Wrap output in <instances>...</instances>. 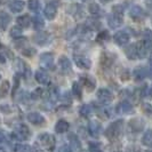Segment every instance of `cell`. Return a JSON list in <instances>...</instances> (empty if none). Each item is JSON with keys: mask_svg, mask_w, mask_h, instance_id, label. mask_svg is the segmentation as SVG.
I'll return each mask as SVG.
<instances>
[{"mask_svg": "<svg viewBox=\"0 0 152 152\" xmlns=\"http://www.w3.org/2000/svg\"><path fill=\"white\" fill-rule=\"evenodd\" d=\"M124 126H125V121L124 120H115V121L111 122L107 126L105 130H104V135L110 142H115L118 141L124 134Z\"/></svg>", "mask_w": 152, "mask_h": 152, "instance_id": "obj_1", "label": "cell"}, {"mask_svg": "<svg viewBox=\"0 0 152 152\" xmlns=\"http://www.w3.org/2000/svg\"><path fill=\"white\" fill-rule=\"evenodd\" d=\"M133 78L135 81H141L148 78V68L146 66H137L133 71Z\"/></svg>", "mask_w": 152, "mask_h": 152, "instance_id": "obj_19", "label": "cell"}, {"mask_svg": "<svg viewBox=\"0 0 152 152\" xmlns=\"http://www.w3.org/2000/svg\"><path fill=\"white\" fill-rule=\"evenodd\" d=\"M95 110H96V113L99 114L102 119H109V118H110V115H111L110 110H109L107 107H104V104H103L102 107H97Z\"/></svg>", "mask_w": 152, "mask_h": 152, "instance_id": "obj_31", "label": "cell"}, {"mask_svg": "<svg viewBox=\"0 0 152 152\" xmlns=\"http://www.w3.org/2000/svg\"><path fill=\"white\" fill-rule=\"evenodd\" d=\"M94 110H95V107L91 105V103L83 104L80 107V109H79V113H80V115L83 118H89L91 114H93V112H94Z\"/></svg>", "mask_w": 152, "mask_h": 152, "instance_id": "obj_22", "label": "cell"}, {"mask_svg": "<svg viewBox=\"0 0 152 152\" xmlns=\"http://www.w3.org/2000/svg\"><path fill=\"white\" fill-rule=\"evenodd\" d=\"M0 62H1V63H5V62H6V58H5V56H4L2 54H0Z\"/></svg>", "mask_w": 152, "mask_h": 152, "instance_id": "obj_54", "label": "cell"}, {"mask_svg": "<svg viewBox=\"0 0 152 152\" xmlns=\"http://www.w3.org/2000/svg\"><path fill=\"white\" fill-rule=\"evenodd\" d=\"M44 94V91L41 88H38L31 94V99H38L39 97H41V95Z\"/></svg>", "mask_w": 152, "mask_h": 152, "instance_id": "obj_45", "label": "cell"}, {"mask_svg": "<svg viewBox=\"0 0 152 152\" xmlns=\"http://www.w3.org/2000/svg\"><path fill=\"white\" fill-rule=\"evenodd\" d=\"M44 14H45L47 20H49V21L54 20L56 14H57V4H55V2L47 4L45 7V10H44Z\"/></svg>", "mask_w": 152, "mask_h": 152, "instance_id": "obj_17", "label": "cell"}, {"mask_svg": "<svg viewBox=\"0 0 152 152\" xmlns=\"http://www.w3.org/2000/svg\"><path fill=\"white\" fill-rule=\"evenodd\" d=\"M142 143L148 146V148H152V128L148 129L143 134L142 136Z\"/></svg>", "mask_w": 152, "mask_h": 152, "instance_id": "obj_30", "label": "cell"}, {"mask_svg": "<svg viewBox=\"0 0 152 152\" xmlns=\"http://www.w3.org/2000/svg\"><path fill=\"white\" fill-rule=\"evenodd\" d=\"M39 143L42 145L46 150L53 151L55 145H56V140H55V136H54V135L48 134V133H45V134H41V135L39 136Z\"/></svg>", "mask_w": 152, "mask_h": 152, "instance_id": "obj_3", "label": "cell"}, {"mask_svg": "<svg viewBox=\"0 0 152 152\" xmlns=\"http://www.w3.org/2000/svg\"><path fill=\"white\" fill-rule=\"evenodd\" d=\"M83 1H91V0H83Z\"/></svg>", "mask_w": 152, "mask_h": 152, "instance_id": "obj_58", "label": "cell"}, {"mask_svg": "<svg viewBox=\"0 0 152 152\" xmlns=\"http://www.w3.org/2000/svg\"><path fill=\"white\" fill-rule=\"evenodd\" d=\"M16 22H17V25L20 26V28H29V25L31 24V17L28 14L26 15H22V16H18L17 17V20H16Z\"/></svg>", "mask_w": 152, "mask_h": 152, "instance_id": "obj_28", "label": "cell"}, {"mask_svg": "<svg viewBox=\"0 0 152 152\" xmlns=\"http://www.w3.org/2000/svg\"><path fill=\"white\" fill-rule=\"evenodd\" d=\"M88 133L93 138H99L102 133H103V127H102V124L99 121H91L88 124Z\"/></svg>", "mask_w": 152, "mask_h": 152, "instance_id": "obj_6", "label": "cell"}, {"mask_svg": "<svg viewBox=\"0 0 152 152\" xmlns=\"http://www.w3.org/2000/svg\"><path fill=\"white\" fill-rule=\"evenodd\" d=\"M115 61V55L111 53H103L101 56V65L104 69H110Z\"/></svg>", "mask_w": 152, "mask_h": 152, "instance_id": "obj_16", "label": "cell"}, {"mask_svg": "<svg viewBox=\"0 0 152 152\" xmlns=\"http://www.w3.org/2000/svg\"><path fill=\"white\" fill-rule=\"evenodd\" d=\"M80 81H81V84L86 88L87 91H93L95 89V87H96V80H95V78L91 76H88V75L81 76Z\"/></svg>", "mask_w": 152, "mask_h": 152, "instance_id": "obj_15", "label": "cell"}, {"mask_svg": "<svg viewBox=\"0 0 152 152\" xmlns=\"http://www.w3.org/2000/svg\"><path fill=\"white\" fill-rule=\"evenodd\" d=\"M9 87H10V85H9V81H7V80H5L1 84V86H0V97H5L9 93Z\"/></svg>", "mask_w": 152, "mask_h": 152, "instance_id": "obj_35", "label": "cell"}, {"mask_svg": "<svg viewBox=\"0 0 152 152\" xmlns=\"http://www.w3.org/2000/svg\"><path fill=\"white\" fill-rule=\"evenodd\" d=\"M12 21V17L6 12H0V31H5Z\"/></svg>", "mask_w": 152, "mask_h": 152, "instance_id": "obj_26", "label": "cell"}, {"mask_svg": "<svg viewBox=\"0 0 152 152\" xmlns=\"http://www.w3.org/2000/svg\"><path fill=\"white\" fill-rule=\"evenodd\" d=\"M58 66L61 69V71L63 73L68 75L72 71V64H71V61L69 60L66 56H61L58 58Z\"/></svg>", "mask_w": 152, "mask_h": 152, "instance_id": "obj_18", "label": "cell"}, {"mask_svg": "<svg viewBox=\"0 0 152 152\" xmlns=\"http://www.w3.org/2000/svg\"><path fill=\"white\" fill-rule=\"evenodd\" d=\"M15 69L18 72H21V73H25L26 70H28V66H26V64L22 60L17 58V60H15Z\"/></svg>", "mask_w": 152, "mask_h": 152, "instance_id": "obj_33", "label": "cell"}, {"mask_svg": "<svg viewBox=\"0 0 152 152\" xmlns=\"http://www.w3.org/2000/svg\"><path fill=\"white\" fill-rule=\"evenodd\" d=\"M24 6H25V4L23 1H21V0H13V1H10L8 4V8L10 9V12H13L15 14L22 12L23 9H24Z\"/></svg>", "mask_w": 152, "mask_h": 152, "instance_id": "obj_24", "label": "cell"}, {"mask_svg": "<svg viewBox=\"0 0 152 152\" xmlns=\"http://www.w3.org/2000/svg\"><path fill=\"white\" fill-rule=\"evenodd\" d=\"M129 16L134 20V21H143L146 17V13L144 12V9L141 6H133L129 9Z\"/></svg>", "mask_w": 152, "mask_h": 152, "instance_id": "obj_10", "label": "cell"}, {"mask_svg": "<svg viewBox=\"0 0 152 152\" xmlns=\"http://www.w3.org/2000/svg\"><path fill=\"white\" fill-rule=\"evenodd\" d=\"M130 36L127 31H119L114 34L113 40L118 46H125L129 42Z\"/></svg>", "mask_w": 152, "mask_h": 152, "instance_id": "obj_13", "label": "cell"}, {"mask_svg": "<svg viewBox=\"0 0 152 152\" xmlns=\"http://www.w3.org/2000/svg\"><path fill=\"white\" fill-rule=\"evenodd\" d=\"M31 136V132L29 127L24 124H18L15 126V129L12 134V137L16 141H25Z\"/></svg>", "mask_w": 152, "mask_h": 152, "instance_id": "obj_2", "label": "cell"}, {"mask_svg": "<svg viewBox=\"0 0 152 152\" xmlns=\"http://www.w3.org/2000/svg\"><path fill=\"white\" fill-rule=\"evenodd\" d=\"M89 13H91V15H94L95 17H97L102 14V10H101V8L97 4H91V6H89Z\"/></svg>", "mask_w": 152, "mask_h": 152, "instance_id": "obj_36", "label": "cell"}, {"mask_svg": "<svg viewBox=\"0 0 152 152\" xmlns=\"http://www.w3.org/2000/svg\"><path fill=\"white\" fill-rule=\"evenodd\" d=\"M61 101L65 104V105H69V104L71 103V95L69 94L68 91H65V93L61 96Z\"/></svg>", "mask_w": 152, "mask_h": 152, "instance_id": "obj_44", "label": "cell"}, {"mask_svg": "<svg viewBox=\"0 0 152 152\" xmlns=\"http://www.w3.org/2000/svg\"><path fill=\"white\" fill-rule=\"evenodd\" d=\"M145 5L149 9H152V0H145Z\"/></svg>", "mask_w": 152, "mask_h": 152, "instance_id": "obj_52", "label": "cell"}, {"mask_svg": "<svg viewBox=\"0 0 152 152\" xmlns=\"http://www.w3.org/2000/svg\"><path fill=\"white\" fill-rule=\"evenodd\" d=\"M124 22V14H118V13H112L107 16V24L110 28L117 29L120 28Z\"/></svg>", "mask_w": 152, "mask_h": 152, "instance_id": "obj_7", "label": "cell"}, {"mask_svg": "<svg viewBox=\"0 0 152 152\" xmlns=\"http://www.w3.org/2000/svg\"><path fill=\"white\" fill-rule=\"evenodd\" d=\"M28 7H29V9H30L31 12L38 13L39 9H40V2H39V0H29Z\"/></svg>", "mask_w": 152, "mask_h": 152, "instance_id": "obj_34", "label": "cell"}, {"mask_svg": "<svg viewBox=\"0 0 152 152\" xmlns=\"http://www.w3.org/2000/svg\"><path fill=\"white\" fill-rule=\"evenodd\" d=\"M72 95H73L77 99H83V86L80 85V83L75 81V83L72 84Z\"/></svg>", "mask_w": 152, "mask_h": 152, "instance_id": "obj_27", "label": "cell"}, {"mask_svg": "<svg viewBox=\"0 0 152 152\" xmlns=\"http://www.w3.org/2000/svg\"><path fill=\"white\" fill-rule=\"evenodd\" d=\"M99 26H101V23L96 18H91V20L87 21V26L86 28H89L91 30H94V29H99Z\"/></svg>", "mask_w": 152, "mask_h": 152, "instance_id": "obj_39", "label": "cell"}, {"mask_svg": "<svg viewBox=\"0 0 152 152\" xmlns=\"http://www.w3.org/2000/svg\"><path fill=\"white\" fill-rule=\"evenodd\" d=\"M148 78H152V60H150V65L148 68Z\"/></svg>", "mask_w": 152, "mask_h": 152, "instance_id": "obj_51", "label": "cell"}, {"mask_svg": "<svg viewBox=\"0 0 152 152\" xmlns=\"http://www.w3.org/2000/svg\"><path fill=\"white\" fill-rule=\"evenodd\" d=\"M68 12L69 14H71V15L73 16V17H76V18H81L84 16V9H83V7L80 5H78V4L71 5L69 7Z\"/></svg>", "mask_w": 152, "mask_h": 152, "instance_id": "obj_20", "label": "cell"}, {"mask_svg": "<svg viewBox=\"0 0 152 152\" xmlns=\"http://www.w3.org/2000/svg\"><path fill=\"white\" fill-rule=\"evenodd\" d=\"M125 54H126L128 60H137L138 58V54H137L136 44H132V45L127 46L126 49H125Z\"/></svg>", "mask_w": 152, "mask_h": 152, "instance_id": "obj_21", "label": "cell"}, {"mask_svg": "<svg viewBox=\"0 0 152 152\" xmlns=\"http://www.w3.org/2000/svg\"><path fill=\"white\" fill-rule=\"evenodd\" d=\"M0 79H1V76H0Z\"/></svg>", "mask_w": 152, "mask_h": 152, "instance_id": "obj_60", "label": "cell"}, {"mask_svg": "<svg viewBox=\"0 0 152 152\" xmlns=\"http://www.w3.org/2000/svg\"><path fill=\"white\" fill-rule=\"evenodd\" d=\"M135 109L134 105L132 104V102L127 101V99H124L121 102H119L115 107V113L117 114H124V115H127V114L134 113Z\"/></svg>", "mask_w": 152, "mask_h": 152, "instance_id": "obj_4", "label": "cell"}, {"mask_svg": "<svg viewBox=\"0 0 152 152\" xmlns=\"http://www.w3.org/2000/svg\"><path fill=\"white\" fill-rule=\"evenodd\" d=\"M145 122L142 118H134L128 122V128H129L130 133H134V134H138L141 133L142 130L144 129Z\"/></svg>", "mask_w": 152, "mask_h": 152, "instance_id": "obj_5", "label": "cell"}, {"mask_svg": "<svg viewBox=\"0 0 152 152\" xmlns=\"http://www.w3.org/2000/svg\"><path fill=\"white\" fill-rule=\"evenodd\" d=\"M110 1H112V0H101V2H103V4H107Z\"/></svg>", "mask_w": 152, "mask_h": 152, "instance_id": "obj_56", "label": "cell"}, {"mask_svg": "<svg viewBox=\"0 0 152 152\" xmlns=\"http://www.w3.org/2000/svg\"><path fill=\"white\" fill-rule=\"evenodd\" d=\"M22 54L24 56H28V57H31L36 54V49L34 48H31V47H28V48H24L22 49Z\"/></svg>", "mask_w": 152, "mask_h": 152, "instance_id": "obj_43", "label": "cell"}, {"mask_svg": "<svg viewBox=\"0 0 152 152\" xmlns=\"http://www.w3.org/2000/svg\"><path fill=\"white\" fill-rule=\"evenodd\" d=\"M33 41L39 46L47 45L48 42H50V34H49L48 32L40 31V32L36 33V34L33 36Z\"/></svg>", "mask_w": 152, "mask_h": 152, "instance_id": "obj_14", "label": "cell"}, {"mask_svg": "<svg viewBox=\"0 0 152 152\" xmlns=\"http://www.w3.org/2000/svg\"><path fill=\"white\" fill-rule=\"evenodd\" d=\"M58 152H75V150L71 148L70 144H63L62 146H60Z\"/></svg>", "mask_w": 152, "mask_h": 152, "instance_id": "obj_47", "label": "cell"}, {"mask_svg": "<svg viewBox=\"0 0 152 152\" xmlns=\"http://www.w3.org/2000/svg\"><path fill=\"white\" fill-rule=\"evenodd\" d=\"M32 22H33V28L36 30H41L44 28V25H45V21L40 16H34L32 18Z\"/></svg>", "mask_w": 152, "mask_h": 152, "instance_id": "obj_32", "label": "cell"}, {"mask_svg": "<svg viewBox=\"0 0 152 152\" xmlns=\"http://www.w3.org/2000/svg\"><path fill=\"white\" fill-rule=\"evenodd\" d=\"M69 141H70V145L73 150H79L81 148V142L79 141V138L76 134H70L69 135Z\"/></svg>", "mask_w": 152, "mask_h": 152, "instance_id": "obj_29", "label": "cell"}, {"mask_svg": "<svg viewBox=\"0 0 152 152\" xmlns=\"http://www.w3.org/2000/svg\"><path fill=\"white\" fill-rule=\"evenodd\" d=\"M97 99L102 104H107V103L112 102L113 93L107 88H99L97 91Z\"/></svg>", "mask_w": 152, "mask_h": 152, "instance_id": "obj_8", "label": "cell"}, {"mask_svg": "<svg viewBox=\"0 0 152 152\" xmlns=\"http://www.w3.org/2000/svg\"><path fill=\"white\" fill-rule=\"evenodd\" d=\"M70 128V124L64 119H60L58 121L56 122L55 125V132L57 134H63V133H66Z\"/></svg>", "mask_w": 152, "mask_h": 152, "instance_id": "obj_25", "label": "cell"}, {"mask_svg": "<svg viewBox=\"0 0 152 152\" xmlns=\"http://www.w3.org/2000/svg\"><path fill=\"white\" fill-rule=\"evenodd\" d=\"M34 78H36L37 83H39L40 85H47L49 83V76L44 70H38L34 75Z\"/></svg>", "mask_w": 152, "mask_h": 152, "instance_id": "obj_23", "label": "cell"}, {"mask_svg": "<svg viewBox=\"0 0 152 152\" xmlns=\"http://www.w3.org/2000/svg\"><path fill=\"white\" fill-rule=\"evenodd\" d=\"M88 150H89V152H103V151H102V148H101V144H99V143H97V142L89 143Z\"/></svg>", "mask_w": 152, "mask_h": 152, "instance_id": "obj_42", "label": "cell"}, {"mask_svg": "<svg viewBox=\"0 0 152 152\" xmlns=\"http://www.w3.org/2000/svg\"><path fill=\"white\" fill-rule=\"evenodd\" d=\"M9 33H10V37H13L14 39L18 38V37L22 36V28H20V26H13L10 29Z\"/></svg>", "mask_w": 152, "mask_h": 152, "instance_id": "obj_38", "label": "cell"}, {"mask_svg": "<svg viewBox=\"0 0 152 152\" xmlns=\"http://www.w3.org/2000/svg\"><path fill=\"white\" fill-rule=\"evenodd\" d=\"M73 61L76 63V65L79 69L83 70H89L91 68V62L88 57H86L84 55H75Z\"/></svg>", "mask_w": 152, "mask_h": 152, "instance_id": "obj_11", "label": "cell"}, {"mask_svg": "<svg viewBox=\"0 0 152 152\" xmlns=\"http://www.w3.org/2000/svg\"><path fill=\"white\" fill-rule=\"evenodd\" d=\"M115 152H120V151H115Z\"/></svg>", "mask_w": 152, "mask_h": 152, "instance_id": "obj_59", "label": "cell"}, {"mask_svg": "<svg viewBox=\"0 0 152 152\" xmlns=\"http://www.w3.org/2000/svg\"><path fill=\"white\" fill-rule=\"evenodd\" d=\"M26 42H28V40L25 38H23V37H18V38H16L14 40V45H15L16 48H22V47L26 45Z\"/></svg>", "mask_w": 152, "mask_h": 152, "instance_id": "obj_41", "label": "cell"}, {"mask_svg": "<svg viewBox=\"0 0 152 152\" xmlns=\"http://www.w3.org/2000/svg\"><path fill=\"white\" fill-rule=\"evenodd\" d=\"M113 13H118V14H124V7L121 6H114L113 8Z\"/></svg>", "mask_w": 152, "mask_h": 152, "instance_id": "obj_48", "label": "cell"}, {"mask_svg": "<svg viewBox=\"0 0 152 152\" xmlns=\"http://www.w3.org/2000/svg\"><path fill=\"white\" fill-rule=\"evenodd\" d=\"M126 152H141V151L138 149H136V148H129V149H127Z\"/></svg>", "mask_w": 152, "mask_h": 152, "instance_id": "obj_53", "label": "cell"}, {"mask_svg": "<svg viewBox=\"0 0 152 152\" xmlns=\"http://www.w3.org/2000/svg\"><path fill=\"white\" fill-rule=\"evenodd\" d=\"M109 39H110V37H109V32H107V31H102V32H99V36H97L96 40H97L99 42H107Z\"/></svg>", "mask_w": 152, "mask_h": 152, "instance_id": "obj_40", "label": "cell"}, {"mask_svg": "<svg viewBox=\"0 0 152 152\" xmlns=\"http://www.w3.org/2000/svg\"><path fill=\"white\" fill-rule=\"evenodd\" d=\"M18 86H20V77L15 76L14 77V87H13V91H12V95H13V96L15 95V93H16V91H17V88H18Z\"/></svg>", "mask_w": 152, "mask_h": 152, "instance_id": "obj_46", "label": "cell"}, {"mask_svg": "<svg viewBox=\"0 0 152 152\" xmlns=\"http://www.w3.org/2000/svg\"><path fill=\"white\" fill-rule=\"evenodd\" d=\"M146 152H152V150H148Z\"/></svg>", "mask_w": 152, "mask_h": 152, "instance_id": "obj_57", "label": "cell"}, {"mask_svg": "<svg viewBox=\"0 0 152 152\" xmlns=\"http://www.w3.org/2000/svg\"><path fill=\"white\" fill-rule=\"evenodd\" d=\"M148 95H149V96H151V97H152V85H151V87H150V88L148 89Z\"/></svg>", "mask_w": 152, "mask_h": 152, "instance_id": "obj_55", "label": "cell"}, {"mask_svg": "<svg viewBox=\"0 0 152 152\" xmlns=\"http://www.w3.org/2000/svg\"><path fill=\"white\" fill-rule=\"evenodd\" d=\"M144 111L148 114H152V105H150V104H145V105H144Z\"/></svg>", "mask_w": 152, "mask_h": 152, "instance_id": "obj_50", "label": "cell"}, {"mask_svg": "<svg viewBox=\"0 0 152 152\" xmlns=\"http://www.w3.org/2000/svg\"><path fill=\"white\" fill-rule=\"evenodd\" d=\"M14 152H32L30 145L26 144H17L14 148Z\"/></svg>", "mask_w": 152, "mask_h": 152, "instance_id": "obj_37", "label": "cell"}, {"mask_svg": "<svg viewBox=\"0 0 152 152\" xmlns=\"http://www.w3.org/2000/svg\"><path fill=\"white\" fill-rule=\"evenodd\" d=\"M26 118H28L29 122H31L34 126H44L46 122L45 117L39 112H30V113H28Z\"/></svg>", "mask_w": 152, "mask_h": 152, "instance_id": "obj_12", "label": "cell"}, {"mask_svg": "<svg viewBox=\"0 0 152 152\" xmlns=\"http://www.w3.org/2000/svg\"><path fill=\"white\" fill-rule=\"evenodd\" d=\"M40 65L42 69L50 70L54 68V55L52 53H44L40 55Z\"/></svg>", "mask_w": 152, "mask_h": 152, "instance_id": "obj_9", "label": "cell"}, {"mask_svg": "<svg viewBox=\"0 0 152 152\" xmlns=\"http://www.w3.org/2000/svg\"><path fill=\"white\" fill-rule=\"evenodd\" d=\"M6 143V135L2 130H0V144H5Z\"/></svg>", "mask_w": 152, "mask_h": 152, "instance_id": "obj_49", "label": "cell"}]
</instances>
